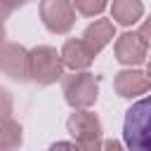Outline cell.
<instances>
[{"label": "cell", "mask_w": 151, "mask_h": 151, "mask_svg": "<svg viewBox=\"0 0 151 151\" xmlns=\"http://www.w3.org/2000/svg\"><path fill=\"white\" fill-rule=\"evenodd\" d=\"M123 139L127 151H151V94L127 109L123 120Z\"/></svg>", "instance_id": "1"}]
</instances>
